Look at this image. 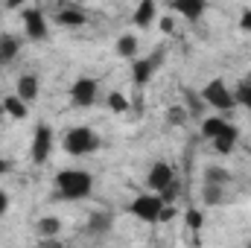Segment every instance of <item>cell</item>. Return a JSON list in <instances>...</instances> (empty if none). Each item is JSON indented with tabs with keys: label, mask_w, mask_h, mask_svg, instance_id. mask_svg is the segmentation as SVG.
I'll list each match as a JSON object with an SVG mask.
<instances>
[{
	"label": "cell",
	"mask_w": 251,
	"mask_h": 248,
	"mask_svg": "<svg viewBox=\"0 0 251 248\" xmlns=\"http://www.w3.org/2000/svg\"><path fill=\"white\" fill-rule=\"evenodd\" d=\"M56 190H59V196L67 198V201L88 198L94 193V175L85 173V170H62L56 175Z\"/></svg>",
	"instance_id": "obj_1"
},
{
	"label": "cell",
	"mask_w": 251,
	"mask_h": 248,
	"mask_svg": "<svg viewBox=\"0 0 251 248\" xmlns=\"http://www.w3.org/2000/svg\"><path fill=\"white\" fill-rule=\"evenodd\" d=\"M100 134L88 125H76L64 134V152L73 155V158H85V155H94L100 149Z\"/></svg>",
	"instance_id": "obj_2"
},
{
	"label": "cell",
	"mask_w": 251,
	"mask_h": 248,
	"mask_svg": "<svg viewBox=\"0 0 251 248\" xmlns=\"http://www.w3.org/2000/svg\"><path fill=\"white\" fill-rule=\"evenodd\" d=\"M199 97L204 99V105H210V108H216V111H234L237 108V99H234V91L222 82V79H210L201 91H199Z\"/></svg>",
	"instance_id": "obj_3"
},
{
	"label": "cell",
	"mask_w": 251,
	"mask_h": 248,
	"mask_svg": "<svg viewBox=\"0 0 251 248\" xmlns=\"http://www.w3.org/2000/svg\"><path fill=\"white\" fill-rule=\"evenodd\" d=\"M161 210H164V198L158 193H140L131 204H128V213L140 222H158L161 219Z\"/></svg>",
	"instance_id": "obj_4"
},
{
	"label": "cell",
	"mask_w": 251,
	"mask_h": 248,
	"mask_svg": "<svg viewBox=\"0 0 251 248\" xmlns=\"http://www.w3.org/2000/svg\"><path fill=\"white\" fill-rule=\"evenodd\" d=\"M53 143H56L53 128H50L47 123H41L38 128H35V134H32V146H29V158H32V164H47L50 155H53Z\"/></svg>",
	"instance_id": "obj_5"
},
{
	"label": "cell",
	"mask_w": 251,
	"mask_h": 248,
	"mask_svg": "<svg viewBox=\"0 0 251 248\" xmlns=\"http://www.w3.org/2000/svg\"><path fill=\"white\" fill-rule=\"evenodd\" d=\"M97 94H100V85H97V79H91V76H79V79L70 85V102H73L76 108H91V105L97 102Z\"/></svg>",
	"instance_id": "obj_6"
},
{
	"label": "cell",
	"mask_w": 251,
	"mask_h": 248,
	"mask_svg": "<svg viewBox=\"0 0 251 248\" xmlns=\"http://www.w3.org/2000/svg\"><path fill=\"white\" fill-rule=\"evenodd\" d=\"M161 62H164V50H155L152 56L137 59V62H134V67H131V82H134V88L149 85V79L155 76V70L161 67Z\"/></svg>",
	"instance_id": "obj_7"
},
{
	"label": "cell",
	"mask_w": 251,
	"mask_h": 248,
	"mask_svg": "<svg viewBox=\"0 0 251 248\" xmlns=\"http://www.w3.org/2000/svg\"><path fill=\"white\" fill-rule=\"evenodd\" d=\"M173 181H176V170H173V164H167V161H155L152 170H149V175H146V187H149V193H158V196H161Z\"/></svg>",
	"instance_id": "obj_8"
},
{
	"label": "cell",
	"mask_w": 251,
	"mask_h": 248,
	"mask_svg": "<svg viewBox=\"0 0 251 248\" xmlns=\"http://www.w3.org/2000/svg\"><path fill=\"white\" fill-rule=\"evenodd\" d=\"M24 29H26V38L32 41H44L47 38V18L41 9H24Z\"/></svg>",
	"instance_id": "obj_9"
},
{
	"label": "cell",
	"mask_w": 251,
	"mask_h": 248,
	"mask_svg": "<svg viewBox=\"0 0 251 248\" xmlns=\"http://www.w3.org/2000/svg\"><path fill=\"white\" fill-rule=\"evenodd\" d=\"M38 91H41V82H38V76H35V73H24V76L18 79L15 97H18V99H24V102L29 105V102H35V99H38Z\"/></svg>",
	"instance_id": "obj_10"
},
{
	"label": "cell",
	"mask_w": 251,
	"mask_h": 248,
	"mask_svg": "<svg viewBox=\"0 0 251 248\" xmlns=\"http://www.w3.org/2000/svg\"><path fill=\"white\" fill-rule=\"evenodd\" d=\"M204 9H207V6H204L201 0H176V3H170V12L187 18L190 24H196V21L204 15Z\"/></svg>",
	"instance_id": "obj_11"
},
{
	"label": "cell",
	"mask_w": 251,
	"mask_h": 248,
	"mask_svg": "<svg viewBox=\"0 0 251 248\" xmlns=\"http://www.w3.org/2000/svg\"><path fill=\"white\" fill-rule=\"evenodd\" d=\"M237 140H240V128L234 123H228L222 128V134L213 140V149L219 152V155H231L234 152V146H237Z\"/></svg>",
	"instance_id": "obj_12"
},
{
	"label": "cell",
	"mask_w": 251,
	"mask_h": 248,
	"mask_svg": "<svg viewBox=\"0 0 251 248\" xmlns=\"http://www.w3.org/2000/svg\"><path fill=\"white\" fill-rule=\"evenodd\" d=\"M21 53V38L12 35V32H3L0 35V67H6L9 62H15Z\"/></svg>",
	"instance_id": "obj_13"
},
{
	"label": "cell",
	"mask_w": 251,
	"mask_h": 248,
	"mask_svg": "<svg viewBox=\"0 0 251 248\" xmlns=\"http://www.w3.org/2000/svg\"><path fill=\"white\" fill-rule=\"evenodd\" d=\"M155 18H158V3H155V0H140L131 21H134L140 29H149V24H155Z\"/></svg>",
	"instance_id": "obj_14"
},
{
	"label": "cell",
	"mask_w": 251,
	"mask_h": 248,
	"mask_svg": "<svg viewBox=\"0 0 251 248\" xmlns=\"http://www.w3.org/2000/svg\"><path fill=\"white\" fill-rule=\"evenodd\" d=\"M111 228H114V213H108V210H94V213H91V219H88V234L102 237V234H108Z\"/></svg>",
	"instance_id": "obj_15"
},
{
	"label": "cell",
	"mask_w": 251,
	"mask_h": 248,
	"mask_svg": "<svg viewBox=\"0 0 251 248\" xmlns=\"http://www.w3.org/2000/svg\"><path fill=\"white\" fill-rule=\"evenodd\" d=\"M56 24H62V26H67V29L82 26V24H85V12H82L79 6H62L59 15H56Z\"/></svg>",
	"instance_id": "obj_16"
},
{
	"label": "cell",
	"mask_w": 251,
	"mask_h": 248,
	"mask_svg": "<svg viewBox=\"0 0 251 248\" xmlns=\"http://www.w3.org/2000/svg\"><path fill=\"white\" fill-rule=\"evenodd\" d=\"M62 234V219L59 216H41L38 219V237L41 240H56Z\"/></svg>",
	"instance_id": "obj_17"
},
{
	"label": "cell",
	"mask_w": 251,
	"mask_h": 248,
	"mask_svg": "<svg viewBox=\"0 0 251 248\" xmlns=\"http://www.w3.org/2000/svg\"><path fill=\"white\" fill-rule=\"evenodd\" d=\"M3 111H6L12 120H24V117H26V111H29V105H26L24 99H18L15 94H9V97L3 99Z\"/></svg>",
	"instance_id": "obj_18"
},
{
	"label": "cell",
	"mask_w": 251,
	"mask_h": 248,
	"mask_svg": "<svg viewBox=\"0 0 251 248\" xmlns=\"http://www.w3.org/2000/svg\"><path fill=\"white\" fill-rule=\"evenodd\" d=\"M114 50H117V56H123V59H134V53H137V35H131V32L120 35L117 44H114Z\"/></svg>",
	"instance_id": "obj_19"
},
{
	"label": "cell",
	"mask_w": 251,
	"mask_h": 248,
	"mask_svg": "<svg viewBox=\"0 0 251 248\" xmlns=\"http://www.w3.org/2000/svg\"><path fill=\"white\" fill-rule=\"evenodd\" d=\"M231 181V173L225 170V167H216V164H210L207 170H204V184H216V187H225Z\"/></svg>",
	"instance_id": "obj_20"
},
{
	"label": "cell",
	"mask_w": 251,
	"mask_h": 248,
	"mask_svg": "<svg viewBox=\"0 0 251 248\" xmlns=\"http://www.w3.org/2000/svg\"><path fill=\"white\" fill-rule=\"evenodd\" d=\"M225 125H228L225 117H204V120H201V134H204L207 140H216V137L222 134Z\"/></svg>",
	"instance_id": "obj_21"
},
{
	"label": "cell",
	"mask_w": 251,
	"mask_h": 248,
	"mask_svg": "<svg viewBox=\"0 0 251 248\" xmlns=\"http://www.w3.org/2000/svg\"><path fill=\"white\" fill-rule=\"evenodd\" d=\"M184 108H187L190 117H201V108H204V99L201 97H196V91H184Z\"/></svg>",
	"instance_id": "obj_22"
},
{
	"label": "cell",
	"mask_w": 251,
	"mask_h": 248,
	"mask_svg": "<svg viewBox=\"0 0 251 248\" xmlns=\"http://www.w3.org/2000/svg\"><path fill=\"white\" fill-rule=\"evenodd\" d=\"M108 108H111L114 114H126V111H128V99H126L123 91H111V94H108Z\"/></svg>",
	"instance_id": "obj_23"
},
{
	"label": "cell",
	"mask_w": 251,
	"mask_h": 248,
	"mask_svg": "<svg viewBox=\"0 0 251 248\" xmlns=\"http://www.w3.org/2000/svg\"><path fill=\"white\" fill-rule=\"evenodd\" d=\"M184 225H187V231H201V225H204V213L196 210V207L184 210Z\"/></svg>",
	"instance_id": "obj_24"
},
{
	"label": "cell",
	"mask_w": 251,
	"mask_h": 248,
	"mask_svg": "<svg viewBox=\"0 0 251 248\" xmlns=\"http://www.w3.org/2000/svg\"><path fill=\"white\" fill-rule=\"evenodd\" d=\"M234 99H237V105H243V108L251 111V85L249 82H243V85L234 91Z\"/></svg>",
	"instance_id": "obj_25"
},
{
	"label": "cell",
	"mask_w": 251,
	"mask_h": 248,
	"mask_svg": "<svg viewBox=\"0 0 251 248\" xmlns=\"http://www.w3.org/2000/svg\"><path fill=\"white\" fill-rule=\"evenodd\" d=\"M201 196H204V204H219V201H222V187L204 184L201 187Z\"/></svg>",
	"instance_id": "obj_26"
},
{
	"label": "cell",
	"mask_w": 251,
	"mask_h": 248,
	"mask_svg": "<svg viewBox=\"0 0 251 248\" xmlns=\"http://www.w3.org/2000/svg\"><path fill=\"white\" fill-rule=\"evenodd\" d=\"M187 108H181V105H176V108H170V111H167V120H170V123L173 125H184L187 123Z\"/></svg>",
	"instance_id": "obj_27"
},
{
	"label": "cell",
	"mask_w": 251,
	"mask_h": 248,
	"mask_svg": "<svg viewBox=\"0 0 251 248\" xmlns=\"http://www.w3.org/2000/svg\"><path fill=\"white\" fill-rule=\"evenodd\" d=\"M176 213H178V210H176V204H164V210H161V219H158V222H173V219H176Z\"/></svg>",
	"instance_id": "obj_28"
},
{
	"label": "cell",
	"mask_w": 251,
	"mask_h": 248,
	"mask_svg": "<svg viewBox=\"0 0 251 248\" xmlns=\"http://www.w3.org/2000/svg\"><path fill=\"white\" fill-rule=\"evenodd\" d=\"M158 24H161V32H167V35L176 32V21H173V18H161Z\"/></svg>",
	"instance_id": "obj_29"
},
{
	"label": "cell",
	"mask_w": 251,
	"mask_h": 248,
	"mask_svg": "<svg viewBox=\"0 0 251 248\" xmlns=\"http://www.w3.org/2000/svg\"><path fill=\"white\" fill-rule=\"evenodd\" d=\"M240 29H243V32H251V9L243 12V18H240Z\"/></svg>",
	"instance_id": "obj_30"
},
{
	"label": "cell",
	"mask_w": 251,
	"mask_h": 248,
	"mask_svg": "<svg viewBox=\"0 0 251 248\" xmlns=\"http://www.w3.org/2000/svg\"><path fill=\"white\" fill-rule=\"evenodd\" d=\"M38 248H62V243H59V237L56 240H38Z\"/></svg>",
	"instance_id": "obj_31"
},
{
	"label": "cell",
	"mask_w": 251,
	"mask_h": 248,
	"mask_svg": "<svg viewBox=\"0 0 251 248\" xmlns=\"http://www.w3.org/2000/svg\"><path fill=\"white\" fill-rule=\"evenodd\" d=\"M6 210H9V193H3V190H0V216H3Z\"/></svg>",
	"instance_id": "obj_32"
},
{
	"label": "cell",
	"mask_w": 251,
	"mask_h": 248,
	"mask_svg": "<svg viewBox=\"0 0 251 248\" xmlns=\"http://www.w3.org/2000/svg\"><path fill=\"white\" fill-rule=\"evenodd\" d=\"M3 173H9V164H6V161L0 158V175H3Z\"/></svg>",
	"instance_id": "obj_33"
},
{
	"label": "cell",
	"mask_w": 251,
	"mask_h": 248,
	"mask_svg": "<svg viewBox=\"0 0 251 248\" xmlns=\"http://www.w3.org/2000/svg\"><path fill=\"white\" fill-rule=\"evenodd\" d=\"M246 248H251V243H249V246H246Z\"/></svg>",
	"instance_id": "obj_34"
}]
</instances>
